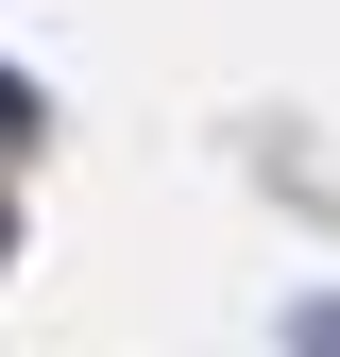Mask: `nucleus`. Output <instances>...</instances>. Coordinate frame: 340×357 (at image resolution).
Listing matches in <instances>:
<instances>
[{
	"instance_id": "f257e3e1",
	"label": "nucleus",
	"mask_w": 340,
	"mask_h": 357,
	"mask_svg": "<svg viewBox=\"0 0 340 357\" xmlns=\"http://www.w3.org/2000/svg\"><path fill=\"white\" fill-rule=\"evenodd\" d=\"M289 357H340V289H307V306H289Z\"/></svg>"
}]
</instances>
